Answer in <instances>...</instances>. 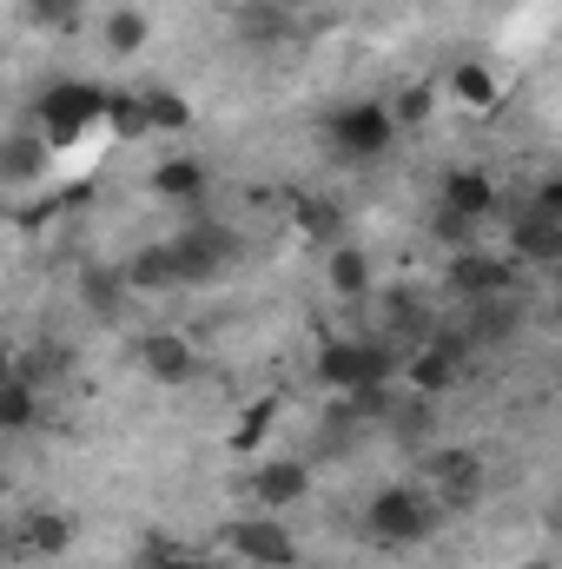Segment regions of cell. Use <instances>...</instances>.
Returning a JSON list of instances; mask_svg holds the SVG:
<instances>
[{
	"instance_id": "obj_34",
	"label": "cell",
	"mask_w": 562,
	"mask_h": 569,
	"mask_svg": "<svg viewBox=\"0 0 562 569\" xmlns=\"http://www.w3.org/2000/svg\"><path fill=\"white\" fill-rule=\"evenodd\" d=\"M7 557H13V523L0 517V563H7Z\"/></svg>"
},
{
	"instance_id": "obj_13",
	"label": "cell",
	"mask_w": 562,
	"mask_h": 569,
	"mask_svg": "<svg viewBox=\"0 0 562 569\" xmlns=\"http://www.w3.org/2000/svg\"><path fill=\"white\" fill-rule=\"evenodd\" d=\"M133 358H140V371L152 385H192V371H199V358H192V338H179V331H140V345H133Z\"/></svg>"
},
{
	"instance_id": "obj_1",
	"label": "cell",
	"mask_w": 562,
	"mask_h": 569,
	"mask_svg": "<svg viewBox=\"0 0 562 569\" xmlns=\"http://www.w3.org/2000/svg\"><path fill=\"white\" fill-rule=\"evenodd\" d=\"M398 371H404V345H391L378 331L371 338H324V351H318V378L338 398H351V391H391Z\"/></svg>"
},
{
	"instance_id": "obj_26",
	"label": "cell",
	"mask_w": 562,
	"mask_h": 569,
	"mask_svg": "<svg viewBox=\"0 0 562 569\" xmlns=\"http://www.w3.org/2000/svg\"><path fill=\"white\" fill-rule=\"evenodd\" d=\"M331 291H338V298H371V252L331 246Z\"/></svg>"
},
{
	"instance_id": "obj_7",
	"label": "cell",
	"mask_w": 562,
	"mask_h": 569,
	"mask_svg": "<svg viewBox=\"0 0 562 569\" xmlns=\"http://www.w3.org/2000/svg\"><path fill=\"white\" fill-rule=\"evenodd\" d=\"M324 146H331V159L364 166V159H384L398 146V127H391V113L378 100H358V107H338L324 120Z\"/></svg>"
},
{
	"instance_id": "obj_22",
	"label": "cell",
	"mask_w": 562,
	"mask_h": 569,
	"mask_svg": "<svg viewBox=\"0 0 562 569\" xmlns=\"http://www.w3.org/2000/svg\"><path fill=\"white\" fill-rule=\"evenodd\" d=\"M384 425L398 443H430V425H436V411H430V398L423 391H391V405H384Z\"/></svg>"
},
{
	"instance_id": "obj_35",
	"label": "cell",
	"mask_w": 562,
	"mask_h": 569,
	"mask_svg": "<svg viewBox=\"0 0 562 569\" xmlns=\"http://www.w3.org/2000/svg\"><path fill=\"white\" fill-rule=\"evenodd\" d=\"M7 378H13V351L0 345V385H7Z\"/></svg>"
},
{
	"instance_id": "obj_27",
	"label": "cell",
	"mask_w": 562,
	"mask_h": 569,
	"mask_svg": "<svg viewBox=\"0 0 562 569\" xmlns=\"http://www.w3.org/2000/svg\"><path fill=\"white\" fill-rule=\"evenodd\" d=\"M140 107H145V133H185L192 127V107L179 93H165V87H145Z\"/></svg>"
},
{
	"instance_id": "obj_15",
	"label": "cell",
	"mask_w": 562,
	"mask_h": 569,
	"mask_svg": "<svg viewBox=\"0 0 562 569\" xmlns=\"http://www.w3.org/2000/svg\"><path fill=\"white\" fill-rule=\"evenodd\" d=\"M239 40L245 47H284V40H298V0H245L239 7Z\"/></svg>"
},
{
	"instance_id": "obj_36",
	"label": "cell",
	"mask_w": 562,
	"mask_h": 569,
	"mask_svg": "<svg viewBox=\"0 0 562 569\" xmlns=\"http://www.w3.org/2000/svg\"><path fill=\"white\" fill-rule=\"evenodd\" d=\"M523 569H556V563H550V557H536V563H523Z\"/></svg>"
},
{
	"instance_id": "obj_33",
	"label": "cell",
	"mask_w": 562,
	"mask_h": 569,
	"mask_svg": "<svg viewBox=\"0 0 562 569\" xmlns=\"http://www.w3.org/2000/svg\"><path fill=\"white\" fill-rule=\"evenodd\" d=\"M152 569H212V563H192V557H159Z\"/></svg>"
},
{
	"instance_id": "obj_14",
	"label": "cell",
	"mask_w": 562,
	"mask_h": 569,
	"mask_svg": "<svg viewBox=\"0 0 562 569\" xmlns=\"http://www.w3.org/2000/svg\"><path fill=\"white\" fill-rule=\"evenodd\" d=\"M430 325H436V311L423 305V291H411V284H391L384 298H378V338H391V345H423L430 338Z\"/></svg>"
},
{
	"instance_id": "obj_23",
	"label": "cell",
	"mask_w": 562,
	"mask_h": 569,
	"mask_svg": "<svg viewBox=\"0 0 562 569\" xmlns=\"http://www.w3.org/2000/svg\"><path fill=\"white\" fill-rule=\"evenodd\" d=\"M450 100L470 107V113H490L503 100V87H496V73L483 60H463V67H450Z\"/></svg>"
},
{
	"instance_id": "obj_20",
	"label": "cell",
	"mask_w": 562,
	"mask_h": 569,
	"mask_svg": "<svg viewBox=\"0 0 562 569\" xmlns=\"http://www.w3.org/2000/svg\"><path fill=\"white\" fill-rule=\"evenodd\" d=\"M205 186H212L205 159H159V172H152V192H159V199H172V206H199V199H205Z\"/></svg>"
},
{
	"instance_id": "obj_3",
	"label": "cell",
	"mask_w": 562,
	"mask_h": 569,
	"mask_svg": "<svg viewBox=\"0 0 562 569\" xmlns=\"http://www.w3.org/2000/svg\"><path fill=\"white\" fill-rule=\"evenodd\" d=\"M483 483H490V470H483V457H476L470 443L430 450V457H423V477H418V490L443 510V517H470V510L483 503Z\"/></svg>"
},
{
	"instance_id": "obj_21",
	"label": "cell",
	"mask_w": 562,
	"mask_h": 569,
	"mask_svg": "<svg viewBox=\"0 0 562 569\" xmlns=\"http://www.w3.org/2000/svg\"><path fill=\"white\" fill-rule=\"evenodd\" d=\"M120 272L133 284V298H165V291H179V272H172V252H165V246H140Z\"/></svg>"
},
{
	"instance_id": "obj_17",
	"label": "cell",
	"mask_w": 562,
	"mask_h": 569,
	"mask_svg": "<svg viewBox=\"0 0 562 569\" xmlns=\"http://www.w3.org/2000/svg\"><path fill=\"white\" fill-rule=\"evenodd\" d=\"M47 166H53V146L33 127H13L0 140V186H33V179H47Z\"/></svg>"
},
{
	"instance_id": "obj_10",
	"label": "cell",
	"mask_w": 562,
	"mask_h": 569,
	"mask_svg": "<svg viewBox=\"0 0 562 569\" xmlns=\"http://www.w3.org/2000/svg\"><path fill=\"white\" fill-rule=\"evenodd\" d=\"M510 259H516V266H536V272L562 266V219L556 212L523 206V212L510 219Z\"/></svg>"
},
{
	"instance_id": "obj_11",
	"label": "cell",
	"mask_w": 562,
	"mask_h": 569,
	"mask_svg": "<svg viewBox=\"0 0 562 569\" xmlns=\"http://www.w3.org/2000/svg\"><path fill=\"white\" fill-rule=\"evenodd\" d=\"M436 206H443V212H456V219H470V226H483V219L503 206V192H496V179H490L483 166H450V172H443Z\"/></svg>"
},
{
	"instance_id": "obj_29",
	"label": "cell",
	"mask_w": 562,
	"mask_h": 569,
	"mask_svg": "<svg viewBox=\"0 0 562 569\" xmlns=\"http://www.w3.org/2000/svg\"><path fill=\"white\" fill-rule=\"evenodd\" d=\"M145 33H152V27H145L140 7H113V13H107V47H113L120 60H133V53H140Z\"/></svg>"
},
{
	"instance_id": "obj_5",
	"label": "cell",
	"mask_w": 562,
	"mask_h": 569,
	"mask_svg": "<svg viewBox=\"0 0 562 569\" xmlns=\"http://www.w3.org/2000/svg\"><path fill=\"white\" fill-rule=\"evenodd\" d=\"M463 365H470V338H463L456 325H430V338L404 351L398 385H404V391H423V398H436V391H450V385L463 378Z\"/></svg>"
},
{
	"instance_id": "obj_18",
	"label": "cell",
	"mask_w": 562,
	"mask_h": 569,
	"mask_svg": "<svg viewBox=\"0 0 562 569\" xmlns=\"http://www.w3.org/2000/svg\"><path fill=\"white\" fill-rule=\"evenodd\" d=\"M80 305H87L100 325H120L127 305H133V284H127L120 266H87V272H80Z\"/></svg>"
},
{
	"instance_id": "obj_4",
	"label": "cell",
	"mask_w": 562,
	"mask_h": 569,
	"mask_svg": "<svg viewBox=\"0 0 562 569\" xmlns=\"http://www.w3.org/2000/svg\"><path fill=\"white\" fill-rule=\"evenodd\" d=\"M364 523H371V537H378V543L404 550V543H423V537H436V530H443V510L423 497L418 483H384V490L371 497Z\"/></svg>"
},
{
	"instance_id": "obj_8",
	"label": "cell",
	"mask_w": 562,
	"mask_h": 569,
	"mask_svg": "<svg viewBox=\"0 0 562 569\" xmlns=\"http://www.w3.org/2000/svg\"><path fill=\"white\" fill-rule=\"evenodd\" d=\"M443 284L456 305H476V298H496V291H523L516 259H496V252H456L443 266Z\"/></svg>"
},
{
	"instance_id": "obj_32",
	"label": "cell",
	"mask_w": 562,
	"mask_h": 569,
	"mask_svg": "<svg viewBox=\"0 0 562 569\" xmlns=\"http://www.w3.org/2000/svg\"><path fill=\"white\" fill-rule=\"evenodd\" d=\"M430 232H436L443 246H456V252H470V239H476V226H470V219H456V212H443V206H436V219H430Z\"/></svg>"
},
{
	"instance_id": "obj_37",
	"label": "cell",
	"mask_w": 562,
	"mask_h": 569,
	"mask_svg": "<svg viewBox=\"0 0 562 569\" xmlns=\"http://www.w3.org/2000/svg\"><path fill=\"white\" fill-rule=\"evenodd\" d=\"M0 497H7V470H0Z\"/></svg>"
},
{
	"instance_id": "obj_2",
	"label": "cell",
	"mask_w": 562,
	"mask_h": 569,
	"mask_svg": "<svg viewBox=\"0 0 562 569\" xmlns=\"http://www.w3.org/2000/svg\"><path fill=\"white\" fill-rule=\"evenodd\" d=\"M100 127H107V87H93V80H60L33 107V133L53 146V152L80 146L87 133H100Z\"/></svg>"
},
{
	"instance_id": "obj_24",
	"label": "cell",
	"mask_w": 562,
	"mask_h": 569,
	"mask_svg": "<svg viewBox=\"0 0 562 569\" xmlns=\"http://www.w3.org/2000/svg\"><path fill=\"white\" fill-rule=\"evenodd\" d=\"M20 13H27V27H40V33L67 40V33H80V20H87V0H20Z\"/></svg>"
},
{
	"instance_id": "obj_6",
	"label": "cell",
	"mask_w": 562,
	"mask_h": 569,
	"mask_svg": "<svg viewBox=\"0 0 562 569\" xmlns=\"http://www.w3.org/2000/svg\"><path fill=\"white\" fill-rule=\"evenodd\" d=\"M165 252H172L179 284H212V279H225V272L239 266V239H232V226H212V219H199V226L172 232V239H165Z\"/></svg>"
},
{
	"instance_id": "obj_25",
	"label": "cell",
	"mask_w": 562,
	"mask_h": 569,
	"mask_svg": "<svg viewBox=\"0 0 562 569\" xmlns=\"http://www.w3.org/2000/svg\"><path fill=\"white\" fill-rule=\"evenodd\" d=\"M33 425H40V391H33L27 378H7V385H0V437L33 430Z\"/></svg>"
},
{
	"instance_id": "obj_16",
	"label": "cell",
	"mask_w": 562,
	"mask_h": 569,
	"mask_svg": "<svg viewBox=\"0 0 562 569\" xmlns=\"http://www.w3.org/2000/svg\"><path fill=\"white\" fill-rule=\"evenodd\" d=\"M304 490H311V463H304V457H272V463H259V470H252V497H259L272 517L291 510Z\"/></svg>"
},
{
	"instance_id": "obj_19",
	"label": "cell",
	"mask_w": 562,
	"mask_h": 569,
	"mask_svg": "<svg viewBox=\"0 0 562 569\" xmlns=\"http://www.w3.org/2000/svg\"><path fill=\"white\" fill-rule=\"evenodd\" d=\"M13 550H27V557H67V550H73V517H60V510H27V517L13 523Z\"/></svg>"
},
{
	"instance_id": "obj_30",
	"label": "cell",
	"mask_w": 562,
	"mask_h": 569,
	"mask_svg": "<svg viewBox=\"0 0 562 569\" xmlns=\"http://www.w3.org/2000/svg\"><path fill=\"white\" fill-rule=\"evenodd\" d=\"M291 212H298V232H311V239H324V246H344V239H338V232H344L338 206H324V199H291Z\"/></svg>"
},
{
	"instance_id": "obj_12",
	"label": "cell",
	"mask_w": 562,
	"mask_h": 569,
	"mask_svg": "<svg viewBox=\"0 0 562 569\" xmlns=\"http://www.w3.org/2000/svg\"><path fill=\"white\" fill-rule=\"evenodd\" d=\"M523 291H496V298H476V305H463V338L470 345H510L516 331H523Z\"/></svg>"
},
{
	"instance_id": "obj_9",
	"label": "cell",
	"mask_w": 562,
	"mask_h": 569,
	"mask_svg": "<svg viewBox=\"0 0 562 569\" xmlns=\"http://www.w3.org/2000/svg\"><path fill=\"white\" fill-rule=\"evenodd\" d=\"M225 543H232L245 563H259V569H291V563H298V543H291V530H284L272 510H265V517L232 523V530H225Z\"/></svg>"
},
{
	"instance_id": "obj_28",
	"label": "cell",
	"mask_w": 562,
	"mask_h": 569,
	"mask_svg": "<svg viewBox=\"0 0 562 569\" xmlns=\"http://www.w3.org/2000/svg\"><path fill=\"white\" fill-rule=\"evenodd\" d=\"M384 113H391V127H398V133H423V127H430V113H436V93L418 80V87H404Z\"/></svg>"
},
{
	"instance_id": "obj_31",
	"label": "cell",
	"mask_w": 562,
	"mask_h": 569,
	"mask_svg": "<svg viewBox=\"0 0 562 569\" xmlns=\"http://www.w3.org/2000/svg\"><path fill=\"white\" fill-rule=\"evenodd\" d=\"M107 133H120V140H145L140 93H107Z\"/></svg>"
}]
</instances>
